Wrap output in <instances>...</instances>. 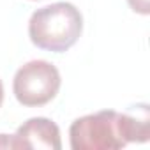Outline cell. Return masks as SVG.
Masks as SVG:
<instances>
[{"label":"cell","instance_id":"1","mask_svg":"<svg viewBox=\"0 0 150 150\" xmlns=\"http://www.w3.org/2000/svg\"><path fill=\"white\" fill-rule=\"evenodd\" d=\"M83 32V16L76 6L55 2L37 9L28 21V37L34 46L64 53L78 42Z\"/></svg>","mask_w":150,"mask_h":150},{"label":"cell","instance_id":"2","mask_svg":"<svg viewBox=\"0 0 150 150\" xmlns=\"http://www.w3.org/2000/svg\"><path fill=\"white\" fill-rule=\"evenodd\" d=\"M72 150H118L127 145L120 113L103 110L76 118L69 127Z\"/></svg>","mask_w":150,"mask_h":150},{"label":"cell","instance_id":"3","mask_svg":"<svg viewBox=\"0 0 150 150\" xmlns=\"http://www.w3.org/2000/svg\"><path fill=\"white\" fill-rule=\"evenodd\" d=\"M60 85V72L51 62L30 60L16 71L13 92L21 106L39 108L57 97Z\"/></svg>","mask_w":150,"mask_h":150},{"label":"cell","instance_id":"4","mask_svg":"<svg viewBox=\"0 0 150 150\" xmlns=\"http://www.w3.org/2000/svg\"><path fill=\"white\" fill-rule=\"evenodd\" d=\"M13 148L25 150H60V129L58 125L44 117L28 118L23 125L18 127L13 136Z\"/></svg>","mask_w":150,"mask_h":150},{"label":"cell","instance_id":"5","mask_svg":"<svg viewBox=\"0 0 150 150\" xmlns=\"http://www.w3.org/2000/svg\"><path fill=\"white\" fill-rule=\"evenodd\" d=\"M122 129L127 143H146L150 139V108L141 103L120 113Z\"/></svg>","mask_w":150,"mask_h":150},{"label":"cell","instance_id":"6","mask_svg":"<svg viewBox=\"0 0 150 150\" xmlns=\"http://www.w3.org/2000/svg\"><path fill=\"white\" fill-rule=\"evenodd\" d=\"M127 4H129V7H131L134 13H138V14L146 16V14L150 13V0H127Z\"/></svg>","mask_w":150,"mask_h":150},{"label":"cell","instance_id":"7","mask_svg":"<svg viewBox=\"0 0 150 150\" xmlns=\"http://www.w3.org/2000/svg\"><path fill=\"white\" fill-rule=\"evenodd\" d=\"M4 103V85H2V80H0V106Z\"/></svg>","mask_w":150,"mask_h":150}]
</instances>
